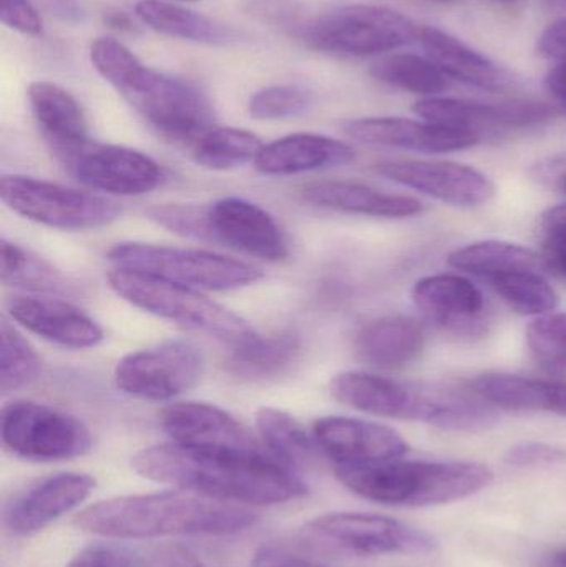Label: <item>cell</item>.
<instances>
[{
    "mask_svg": "<svg viewBox=\"0 0 566 567\" xmlns=\"http://www.w3.org/2000/svg\"><path fill=\"white\" fill-rule=\"evenodd\" d=\"M146 567H205L202 559L183 546H165L150 558Z\"/></svg>",
    "mask_w": 566,
    "mask_h": 567,
    "instance_id": "46",
    "label": "cell"
},
{
    "mask_svg": "<svg viewBox=\"0 0 566 567\" xmlns=\"http://www.w3.org/2000/svg\"><path fill=\"white\" fill-rule=\"evenodd\" d=\"M374 172L389 182L457 208H478L495 196L494 182L462 163L391 159L375 163Z\"/></svg>",
    "mask_w": 566,
    "mask_h": 567,
    "instance_id": "16",
    "label": "cell"
},
{
    "mask_svg": "<svg viewBox=\"0 0 566 567\" xmlns=\"http://www.w3.org/2000/svg\"><path fill=\"white\" fill-rule=\"evenodd\" d=\"M418 43L447 79L485 92L501 93L514 86V76L504 66L438 27L419 25Z\"/></svg>",
    "mask_w": 566,
    "mask_h": 567,
    "instance_id": "23",
    "label": "cell"
},
{
    "mask_svg": "<svg viewBox=\"0 0 566 567\" xmlns=\"http://www.w3.org/2000/svg\"><path fill=\"white\" fill-rule=\"evenodd\" d=\"M542 266L566 279V205L548 208L541 218Z\"/></svg>",
    "mask_w": 566,
    "mask_h": 567,
    "instance_id": "41",
    "label": "cell"
},
{
    "mask_svg": "<svg viewBox=\"0 0 566 567\" xmlns=\"http://www.w3.org/2000/svg\"><path fill=\"white\" fill-rule=\"evenodd\" d=\"M202 373V352L185 340H168L123 357L115 367V382L133 399L168 402L193 389Z\"/></svg>",
    "mask_w": 566,
    "mask_h": 567,
    "instance_id": "12",
    "label": "cell"
},
{
    "mask_svg": "<svg viewBox=\"0 0 566 567\" xmlns=\"http://www.w3.org/2000/svg\"><path fill=\"white\" fill-rule=\"evenodd\" d=\"M27 95L33 116L56 155L89 142L85 113L69 90L52 82H32Z\"/></svg>",
    "mask_w": 566,
    "mask_h": 567,
    "instance_id": "28",
    "label": "cell"
},
{
    "mask_svg": "<svg viewBox=\"0 0 566 567\" xmlns=\"http://www.w3.org/2000/svg\"><path fill=\"white\" fill-rule=\"evenodd\" d=\"M162 426L178 445L228 452L269 453L241 422L218 406L178 402L163 409Z\"/></svg>",
    "mask_w": 566,
    "mask_h": 567,
    "instance_id": "19",
    "label": "cell"
},
{
    "mask_svg": "<svg viewBox=\"0 0 566 567\" xmlns=\"http://www.w3.org/2000/svg\"><path fill=\"white\" fill-rule=\"evenodd\" d=\"M42 373V360L29 340L7 317L0 322V389L3 395L32 385Z\"/></svg>",
    "mask_w": 566,
    "mask_h": 567,
    "instance_id": "37",
    "label": "cell"
},
{
    "mask_svg": "<svg viewBox=\"0 0 566 567\" xmlns=\"http://www.w3.org/2000/svg\"><path fill=\"white\" fill-rule=\"evenodd\" d=\"M2 282L13 289L30 290V292L53 296V293L72 292L73 286L69 279L50 265L47 259L33 255L29 249L2 238Z\"/></svg>",
    "mask_w": 566,
    "mask_h": 567,
    "instance_id": "34",
    "label": "cell"
},
{
    "mask_svg": "<svg viewBox=\"0 0 566 567\" xmlns=\"http://www.w3.org/2000/svg\"><path fill=\"white\" fill-rule=\"evenodd\" d=\"M338 402L384 419L422 422L442 429L452 383L402 382L371 372H342L329 382Z\"/></svg>",
    "mask_w": 566,
    "mask_h": 567,
    "instance_id": "8",
    "label": "cell"
},
{
    "mask_svg": "<svg viewBox=\"0 0 566 567\" xmlns=\"http://www.w3.org/2000/svg\"><path fill=\"white\" fill-rule=\"evenodd\" d=\"M339 482L361 498L389 506H438L461 502L494 480L477 462H392L338 466Z\"/></svg>",
    "mask_w": 566,
    "mask_h": 567,
    "instance_id": "4",
    "label": "cell"
},
{
    "mask_svg": "<svg viewBox=\"0 0 566 567\" xmlns=\"http://www.w3.org/2000/svg\"><path fill=\"white\" fill-rule=\"evenodd\" d=\"M66 567H133L132 561L123 553L112 548H86L70 559Z\"/></svg>",
    "mask_w": 566,
    "mask_h": 567,
    "instance_id": "45",
    "label": "cell"
},
{
    "mask_svg": "<svg viewBox=\"0 0 566 567\" xmlns=\"http://www.w3.org/2000/svg\"><path fill=\"white\" fill-rule=\"evenodd\" d=\"M132 468L152 482L226 503L278 505L308 493L302 480L271 453L166 443L140 450L132 458Z\"/></svg>",
    "mask_w": 566,
    "mask_h": 567,
    "instance_id": "1",
    "label": "cell"
},
{
    "mask_svg": "<svg viewBox=\"0 0 566 567\" xmlns=\"http://www.w3.org/2000/svg\"><path fill=\"white\" fill-rule=\"evenodd\" d=\"M312 93L299 85H271L259 90L249 100V115L261 122L295 118L308 112Z\"/></svg>",
    "mask_w": 566,
    "mask_h": 567,
    "instance_id": "39",
    "label": "cell"
},
{
    "mask_svg": "<svg viewBox=\"0 0 566 567\" xmlns=\"http://www.w3.org/2000/svg\"><path fill=\"white\" fill-rule=\"evenodd\" d=\"M6 450L29 462L79 458L92 449V433L75 416L42 403L16 400L0 416Z\"/></svg>",
    "mask_w": 566,
    "mask_h": 567,
    "instance_id": "10",
    "label": "cell"
},
{
    "mask_svg": "<svg viewBox=\"0 0 566 567\" xmlns=\"http://www.w3.org/2000/svg\"><path fill=\"white\" fill-rule=\"evenodd\" d=\"M447 262L451 268L475 276L481 281L514 269H538L542 266L538 252L507 241L472 243L455 249Z\"/></svg>",
    "mask_w": 566,
    "mask_h": 567,
    "instance_id": "33",
    "label": "cell"
},
{
    "mask_svg": "<svg viewBox=\"0 0 566 567\" xmlns=\"http://www.w3.org/2000/svg\"><path fill=\"white\" fill-rule=\"evenodd\" d=\"M312 435L321 453L338 466L372 465L408 455L409 443L391 426L349 416L316 420Z\"/></svg>",
    "mask_w": 566,
    "mask_h": 567,
    "instance_id": "18",
    "label": "cell"
},
{
    "mask_svg": "<svg viewBox=\"0 0 566 567\" xmlns=\"http://www.w3.org/2000/svg\"><path fill=\"white\" fill-rule=\"evenodd\" d=\"M346 135L362 145L381 148L409 150V152L441 155L461 152L482 142L481 136L465 130L451 128L438 123L418 122L399 116H368L349 120L342 126Z\"/></svg>",
    "mask_w": 566,
    "mask_h": 567,
    "instance_id": "20",
    "label": "cell"
},
{
    "mask_svg": "<svg viewBox=\"0 0 566 567\" xmlns=\"http://www.w3.org/2000/svg\"><path fill=\"white\" fill-rule=\"evenodd\" d=\"M206 212L208 241L263 261L278 262L288 258L285 233L261 206L241 198H225L206 205Z\"/></svg>",
    "mask_w": 566,
    "mask_h": 567,
    "instance_id": "17",
    "label": "cell"
},
{
    "mask_svg": "<svg viewBox=\"0 0 566 567\" xmlns=\"http://www.w3.org/2000/svg\"><path fill=\"white\" fill-rule=\"evenodd\" d=\"M302 199L318 208L369 218H414L424 205L412 196L381 192L361 183L316 182L302 188Z\"/></svg>",
    "mask_w": 566,
    "mask_h": 567,
    "instance_id": "25",
    "label": "cell"
},
{
    "mask_svg": "<svg viewBox=\"0 0 566 567\" xmlns=\"http://www.w3.org/2000/svg\"><path fill=\"white\" fill-rule=\"evenodd\" d=\"M0 19L23 35H40L43 30L42 17L30 0H0Z\"/></svg>",
    "mask_w": 566,
    "mask_h": 567,
    "instance_id": "43",
    "label": "cell"
},
{
    "mask_svg": "<svg viewBox=\"0 0 566 567\" xmlns=\"http://www.w3.org/2000/svg\"><path fill=\"white\" fill-rule=\"evenodd\" d=\"M419 25L382 6L352 3L312 17L296 35L315 50L342 56H375L418 42Z\"/></svg>",
    "mask_w": 566,
    "mask_h": 567,
    "instance_id": "6",
    "label": "cell"
},
{
    "mask_svg": "<svg viewBox=\"0 0 566 567\" xmlns=\"http://www.w3.org/2000/svg\"><path fill=\"white\" fill-rule=\"evenodd\" d=\"M505 462L517 468L562 465L566 462V450L548 443H518L508 450Z\"/></svg>",
    "mask_w": 566,
    "mask_h": 567,
    "instance_id": "42",
    "label": "cell"
},
{
    "mask_svg": "<svg viewBox=\"0 0 566 567\" xmlns=\"http://www.w3.org/2000/svg\"><path fill=\"white\" fill-rule=\"evenodd\" d=\"M372 79L392 89L412 93V95H441L449 86V79L428 59L414 53H392L372 63Z\"/></svg>",
    "mask_w": 566,
    "mask_h": 567,
    "instance_id": "35",
    "label": "cell"
},
{
    "mask_svg": "<svg viewBox=\"0 0 566 567\" xmlns=\"http://www.w3.org/2000/svg\"><path fill=\"white\" fill-rule=\"evenodd\" d=\"M56 156L76 182L105 195H145L163 182L162 168L152 156L126 146L89 140Z\"/></svg>",
    "mask_w": 566,
    "mask_h": 567,
    "instance_id": "13",
    "label": "cell"
},
{
    "mask_svg": "<svg viewBox=\"0 0 566 567\" xmlns=\"http://www.w3.org/2000/svg\"><path fill=\"white\" fill-rule=\"evenodd\" d=\"M469 385L497 410L511 413L547 412L566 419V382L512 373H484Z\"/></svg>",
    "mask_w": 566,
    "mask_h": 567,
    "instance_id": "27",
    "label": "cell"
},
{
    "mask_svg": "<svg viewBox=\"0 0 566 567\" xmlns=\"http://www.w3.org/2000/svg\"><path fill=\"white\" fill-rule=\"evenodd\" d=\"M537 53L542 59L566 62V16L552 22L538 37Z\"/></svg>",
    "mask_w": 566,
    "mask_h": 567,
    "instance_id": "44",
    "label": "cell"
},
{
    "mask_svg": "<svg viewBox=\"0 0 566 567\" xmlns=\"http://www.w3.org/2000/svg\"><path fill=\"white\" fill-rule=\"evenodd\" d=\"M538 176L547 182H554L558 188L566 193V156L565 158H550L537 166Z\"/></svg>",
    "mask_w": 566,
    "mask_h": 567,
    "instance_id": "48",
    "label": "cell"
},
{
    "mask_svg": "<svg viewBox=\"0 0 566 567\" xmlns=\"http://www.w3.org/2000/svg\"><path fill=\"white\" fill-rule=\"evenodd\" d=\"M545 6L554 12H560L566 16V0H544Z\"/></svg>",
    "mask_w": 566,
    "mask_h": 567,
    "instance_id": "49",
    "label": "cell"
},
{
    "mask_svg": "<svg viewBox=\"0 0 566 567\" xmlns=\"http://www.w3.org/2000/svg\"><path fill=\"white\" fill-rule=\"evenodd\" d=\"M412 299L431 326L459 339H481L491 330L492 309L484 292L457 275H435L419 279Z\"/></svg>",
    "mask_w": 566,
    "mask_h": 567,
    "instance_id": "15",
    "label": "cell"
},
{
    "mask_svg": "<svg viewBox=\"0 0 566 567\" xmlns=\"http://www.w3.org/2000/svg\"><path fill=\"white\" fill-rule=\"evenodd\" d=\"M135 13L146 27L172 39L206 45H228L236 39L229 27L168 0H138Z\"/></svg>",
    "mask_w": 566,
    "mask_h": 567,
    "instance_id": "29",
    "label": "cell"
},
{
    "mask_svg": "<svg viewBox=\"0 0 566 567\" xmlns=\"http://www.w3.org/2000/svg\"><path fill=\"white\" fill-rule=\"evenodd\" d=\"M255 523V513L235 503L172 489L103 499L80 512L73 525L102 538L153 539L236 535Z\"/></svg>",
    "mask_w": 566,
    "mask_h": 567,
    "instance_id": "2",
    "label": "cell"
},
{
    "mask_svg": "<svg viewBox=\"0 0 566 567\" xmlns=\"http://www.w3.org/2000/svg\"><path fill=\"white\" fill-rule=\"evenodd\" d=\"M109 259L116 268L155 276L196 290L241 289L265 278L261 269L249 262L202 249L119 243L110 249Z\"/></svg>",
    "mask_w": 566,
    "mask_h": 567,
    "instance_id": "7",
    "label": "cell"
},
{
    "mask_svg": "<svg viewBox=\"0 0 566 567\" xmlns=\"http://www.w3.org/2000/svg\"><path fill=\"white\" fill-rule=\"evenodd\" d=\"M256 429L263 445L288 468H308L321 452L315 435L282 410L263 406L256 412Z\"/></svg>",
    "mask_w": 566,
    "mask_h": 567,
    "instance_id": "31",
    "label": "cell"
},
{
    "mask_svg": "<svg viewBox=\"0 0 566 567\" xmlns=\"http://www.w3.org/2000/svg\"><path fill=\"white\" fill-rule=\"evenodd\" d=\"M554 567H566V549H562L554 556Z\"/></svg>",
    "mask_w": 566,
    "mask_h": 567,
    "instance_id": "50",
    "label": "cell"
},
{
    "mask_svg": "<svg viewBox=\"0 0 566 567\" xmlns=\"http://www.w3.org/2000/svg\"><path fill=\"white\" fill-rule=\"evenodd\" d=\"M182 2H193V0H182Z\"/></svg>",
    "mask_w": 566,
    "mask_h": 567,
    "instance_id": "53",
    "label": "cell"
},
{
    "mask_svg": "<svg viewBox=\"0 0 566 567\" xmlns=\"http://www.w3.org/2000/svg\"><path fill=\"white\" fill-rule=\"evenodd\" d=\"M189 146L196 165L212 172H231L255 163L265 143L248 130L213 125Z\"/></svg>",
    "mask_w": 566,
    "mask_h": 567,
    "instance_id": "32",
    "label": "cell"
},
{
    "mask_svg": "<svg viewBox=\"0 0 566 567\" xmlns=\"http://www.w3.org/2000/svg\"><path fill=\"white\" fill-rule=\"evenodd\" d=\"M414 112L425 122L465 130L482 140L485 136L541 128L558 115L552 103L535 100L487 103L442 96L419 100Z\"/></svg>",
    "mask_w": 566,
    "mask_h": 567,
    "instance_id": "14",
    "label": "cell"
},
{
    "mask_svg": "<svg viewBox=\"0 0 566 567\" xmlns=\"http://www.w3.org/2000/svg\"><path fill=\"white\" fill-rule=\"evenodd\" d=\"M12 322L65 349H90L103 340V330L82 309L53 296L16 293L6 302Z\"/></svg>",
    "mask_w": 566,
    "mask_h": 567,
    "instance_id": "21",
    "label": "cell"
},
{
    "mask_svg": "<svg viewBox=\"0 0 566 567\" xmlns=\"http://www.w3.org/2000/svg\"><path fill=\"white\" fill-rule=\"evenodd\" d=\"M146 216L162 228L185 238L208 241V212L202 205H165L155 206L146 212Z\"/></svg>",
    "mask_w": 566,
    "mask_h": 567,
    "instance_id": "40",
    "label": "cell"
},
{
    "mask_svg": "<svg viewBox=\"0 0 566 567\" xmlns=\"http://www.w3.org/2000/svg\"><path fill=\"white\" fill-rule=\"evenodd\" d=\"M95 485V480L85 473H56L43 478L10 503L7 529L13 536L35 535L82 505Z\"/></svg>",
    "mask_w": 566,
    "mask_h": 567,
    "instance_id": "22",
    "label": "cell"
},
{
    "mask_svg": "<svg viewBox=\"0 0 566 567\" xmlns=\"http://www.w3.org/2000/svg\"><path fill=\"white\" fill-rule=\"evenodd\" d=\"M354 148L341 140L315 133H295L263 146L255 166L263 175L289 176L338 168L354 162Z\"/></svg>",
    "mask_w": 566,
    "mask_h": 567,
    "instance_id": "24",
    "label": "cell"
},
{
    "mask_svg": "<svg viewBox=\"0 0 566 567\" xmlns=\"http://www.w3.org/2000/svg\"><path fill=\"white\" fill-rule=\"evenodd\" d=\"M106 279L113 292L133 307L183 329L205 333L231 349L256 333L243 317L192 287L122 268L112 269Z\"/></svg>",
    "mask_w": 566,
    "mask_h": 567,
    "instance_id": "5",
    "label": "cell"
},
{
    "mask_svg": "<svg viewBox=\"0 0 566 567\" xmlns=\"http://www.w3.org/2000/svg\"><path fill=\"white\" fill-rule=\"evenodd\" d=\"M521 316L541 317L555 312L560 297L538 269H514L484 281Z\"/></svg>",
    "mask_w": 566,
    "mask_h": 567,
    "instance_id": "36",
    "label": "cell"
},
{
    "mask_svg": "<svg viewBox=\"0 0 566 567\" xmlns=\"http://www.w3.org/2000/svg\"><path fill=\"white\" fill-rule=\"evenodd\" d=\"M527 347L547 375L566 377V312L545 313L531 322Z\"/></svg>",
    "mask_w": 566,
    "mask_h": 567,
    "instance_id": "38",
    "label": "cell"
},
{
    "mask_svg": "<svg viewBox=\"0 0 566 567\" xmlns=\"http://www.w3.org/2000/svg\"><path fill=\"white\" fill-rule=\"evenodd\" d=\"M498 3H505V6H514V3L522 2V0H497Z\"/></svg>",
    "mask_w": 566,
    "mask_h": 567,
    "instance_id": "52",
    "label": "cell"
},
{
    "mask_svg": "<svg viewBox=\"0 0 566 567\" xmlns=\"http://www.w3.org/2000/svg\"><path fill=\"white\" fill-rule=\"evenodd\" d=\"M544 85L558 115H566V62L557 63L547 73Z\"/></svg>",
    "mask_w": 566,
    "mask_h": 567,
    "instance_id": "47",
    "label": "cell"
},
{
    "mask_svg": "<svg viewBox=\"0 0 566 567\" xmlns=\"http://www.w3.org/2000/svg\"><path fill=\"white\" fill-rule=\"evenodd\" d=\"M425 347V330L409 316H385L366 323L354 340L358 359L375 370L411 365Z\"/></svg>",
    "mask_w": 566,
    "mask_h": 567,
    "instance_id": "26",
    "label": "cell"
},
{
    "mask_svg": "<svg viewBox=\"0 0 566 567\" xmlns=\"http://www.w3.org/2000/svg\"><path fill=\"white\" fill-rule=\"evenodd\" d=\"M428 2L442 3V6H447V3L459 2V0H428Z\"/></svg>",
    "mask_w": 566,
    "mask_h": 567,
    "instance_id": "51",
    "label": "cell"
},
{
    "mask_svg": "<svg viewBox=\"0 0 566 567\" xmlns=\"http://www.w3.org/2000/svg\"><path fill=\"white\" fill-rule=\"evenodd\" d=\"M312 538L358 556H422L438 549L434 536L408 523L368 513H329L306 525Z\"/></svg>",
    "mask_w": 566,
    "mask_h": 567,
    "instance_id": "11",
    "label": "cell"
},
{
    "mask_svg": "<svg viewBox=\"0 0 566 567\" xmlns=\"http://www.w3.org/2000/svg\"><path fill=\"white\" fill-rule=\"evenodd\" d=\"M301 353V340L291 332L275 336H255L233 347L228 357V370L246 380H269L291 369Z\"/></svg>",
    "mask_w": 566,
    "mask_h": 567,
    "instance_id": "30",
    "label": "cell"
},
{
    "mask_svg": "<svg viewBox=\"0 0 566 567\" xmlns=\"http://www.w3.org/2000/svg\"><path fill=\"white\" fill-rule=\"evenodd\" d=\"M0 198L16 215L63 231L103 228L123 212L109 196L20 175L0 178Z\"/></svg>",
    "mask_w": 566,
    "mask_h": 567,
    "instance_id": "9",
    "label": "cell"
},
{
    "mask_svg": "<svg viewBox=\"0 0 566 567\" xmlns=\"http://www.w3.org/2000/svg\"><path fill=\"white\" fill-rule=\"evenodd\" d=\"M90 60L123 100L166 138L192 145L213 126L208 99L195 85L150 69L113 37L96 39L90 47Z\"/></svg>",
    "mask_w": 566,
    "mask_h": 567,
    "instance_id": "3",
    "label": "cell"
}]
</instances>
